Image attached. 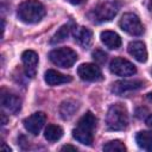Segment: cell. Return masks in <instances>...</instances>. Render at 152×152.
<instances>
[{
	"label": "cell",
	"instance_id": "cell-1",
	"mask_svg": "<svg viewBox=\"0 0 152 152\" xmlns=\"http://www.w3.org/2000/svg\"><path fill=\"white\" fill-rule=\"evenodd\" d=\"M97 119L91 112H87L77 122L76 128L72 129V137L83 145H91L94 140V131L96 128Z\"/></svg>",
	"mask_w": 152,
	"mask_h": 152
},
{
	"label": "cell",
	"instance_id": "cell-2",
	"mask_svg": "<svg viewBox=\"0 0 152 152\" xmlns=\"http://www.w3.org/2000/svg\"><path fill=\"white\" fill-rule=\"evenodd\" d=\"M18 17L23 23L36 24L45 15V7L38 0H25L18 6Z\"/></svg>",
	"mask_w": 152,
	"mask_h": 152
},
{
	"label": "cell",
	"instance_id": "cell-3",
	"mask_svg": "<svg viewBox=\"0 0 152 152\" xmlns=\"http://www.w3.org/2000/svg\"><path fill=\"white\" fill-rule=\"evenodd\" d=\"M106 125L110 131H122L128 125L127 109L121 103L112 104L107 112Z\"/></svg>",
	"mask_w": 152,
	"mask_h": 152
},
{
	"label": "cell",
	"instance_id": "cell-4",
	"mask_svg": "<svg viewBox=\"0 0 152 152\" xmlns=\"http://www.w3.org/2000/svg\"><path fill=\"white\" fill-rule=\"evenodd\" d=\"M50 61L61 68H71L77 61V53L70 48L55 49L49 53Z\"/></svg>",
	"mask_w": 152,
	"mask_h": 152
},
{
	"label": "cell",
	"instance_id": "cell-5",
	"mask_svg": "<svg viewBox=\"0 0 152 152\" xmlns=\"http://www.w3.org/2000/svg\"><path fill=\"white\" fill-rule=\"evenodd\" d=\"M119 2L116 1H104L99 4L91 12V18L96 23H103V21H109L112 20L118 11H119Z\"/></svg>",
	"mask_w": 152,
	"mask_h": 152
},
{
	"label": "cell",
	"instance_id": "cell-6",
	"mask_svg": "<svg viewBox=\"0 0 152 152\" xmlns=\"http://www.w3.org/2000/svg\"><path fill=\"white\" fill-rule=\"evenodd\" d=\"M122 31L131 36H140L144 33V26L139 17L134 13H125L119 23Z\"/></svg>",
	"mask_w": 152,
	"mask_h": 152
},
{
	"label": "cell",
	"instance_id": "cell-7",
	"mask_svg": "<svg viewBox=\"0 0 152 152\" xmlns=\"http://www.w3.org/2000/svg\"><path fill=\"white\" fill-rule=\"evenodd\" d=\"M109 69L114 75L118 76H132L137 72L135 65L121 57L114 58L109 64Z\"/></svg>",
	"mask_w": 152,
	"mask_h": 152
},
{
	"label": "cell",
	"instance_id": "cell-8",
	"mask_svg": "<svg viewBox=\"0 0 152 152\" xmlns=\"http://www.w3.org/2000/svg\"><path fill=\"white\" fill-rule=\"evenodd\" d=\"M77 74L81 80L88 81V82H97V81L103 80L101 69L96 64H93V63L81 64L77 69Z\"/></svg>",
	"mask_w": 152,
	"mask_h": 152
},
{
	"label": "cell",
	"instance_id": "cell-9",
	"mask_svg": "<svg viewBox=\"0 0 152 152\" xmlns=\"http://www.w3.org/2000/svg\"><path fill=\"white\" fill-rule=\"evenodd\" d=\"M141 88H144V82L140 80H122V81H118L113 84L112 91L115 95L121 96L127 93L139 90Z\"/></svg>",
	"mask_w": 152,
	"mask_h": 152
},
{
	"label": "cell",
	"instance_id": "cell-10",
	"mask_svg": "<svg viewBox=\"0 0 152 152\" xmlns=\"http://www.w3.org/2000/svg\"><path fill=\"white\" fill-rule=\"evenodd\" d=\"M46 121V115L43 112H37L33 113L32 115H30L28 118H26L24 120V127L26 128L27 132H30L33 135L39 134V132L42 131L44 124Z\"/></svg>",
	"mask_w": 152,
	"mask_h": 152
},
{
	"label": "cell",
	"instance_id": "cell-11",
	"mask_svg": "<svg viewBox=\"0 0 152 152\" xmlns=\"http://www.w3.org/2000/svg\"><path fill=\"white\" fill-rule=\"evenodd\" d=\"M0 101L4 108H6L10 113L17 114L21 108V100L13 93H10L6 89H1Z\"/></svg>",
	"mask_w": 152,
	"mask_h": 152
},
{
	"label": "cell",
	"instance_id": "cell-12",
	"mask_svg": "<svg viewBox=\"0 0 152 152\" xmlns=\"http://www.w3.org/2000/svg\"><path fill=\"white\" fill-rule=\"evenodd\" d=\"M21 61L24 64L25 74L27 77H34L37 72V65H38V55L37 52L32 50H26L21 55Z\"/></svg>",
	"mask_w": 152,
	"mask_h": 152
},
{
	"label": "cell",
	"instance_id": "cell-13",
	"mask_svg": "<svg viewBox=\"0 0 152 152\" xmlns=\"http://www.w3.org/2000/svg\"><path fill=\"white\" fill-rule=\"evenodd\" d=\"M74 37L75 42L81 45L82 48H89L91 42H93V33L89 28L87 27H75L74 28Z\"/></svg>",
	"mask_w": 152,
	"mask_h": 152
},
{
	"label": "cell",
	"instance_id": "cell-14",
	"mask_svg": "<svg viewBox=\"0 0 152 152\" xmlns=\"http://www.w3.org/2000/svg\"><path fill=\"white\" fill-rule=\"evenodd\" d=\"M128 53L138 62L144 63L147 61V50L142 42H132L128 44Z\"/></svg>",
	"mask_w": 152,
	"mask_h": 152
},
{
	"label": "cell",
	"instance_id": "cell-15",
	"mask_svg": "<svg viewBox=\"0 0 152 152\" xmlns=\"http://www.w3.org/2000/svg\"><path fill=\"white\" fill-rule=\"evenodd\" d=\"M44 80L45 82L49 84V86H59V84H63V83H68V82H71V76L69 75H63L56 70H48L44 75Z\"/></svg>",
	"mask_w": 152,
	"mask_h": 152
},
{
	"label": "cell",
	"instance_id": "cell-16",
	"mask_svg": "<svg viewBox=\"0 0 152 152\" xmlns=\"http://www.w3.org/2000/svg\"><path fill=\"white\" fill-rule=\"evenodd\" d=\"M101 42L108 48V49H119L121 45V38L118 33L113 32V31H103L101 32Z\"/></svg>",
	"mask_w": 152,
	"mask_h": 152
},
{
	"label": "cell",
	"instance_id": "cell-17",
	"mask_svg": "<svg viewBox=\"0 0 152 152\" xmlns=\"http://www.w3.org/2000/svg\"><path fill=\"white\" fill-rule=\"evenodd\" d=\"M78 109V103L74 100H66V101H63L61 107H59V113H61V116L65 120L70 119L74 116V114L76 113V110Z\"/></svg>",
	"mask_w": 152,
	"mask_h": 152
},
{
	"label": "cell",
	"instance_id": "cell-18",
	"mask_svg": "<svg viewBox=\"0 0 152 152\" xmlns=\"http://www.w3.org/2000/svg\"><path fill=\"white\" fill-rule=\"evenodd\" d=\"M135 140L140 148L146 151H152V132L141 131L137 134Z\"/></svg>",
	"mask_w": 152,
	"mask_h": 152
},
{
	"label": "cell",
	"instance_id": "cell-19",
	"mask_svg": "<svg viewBox=\"0 0 152 152\" xmlns=\"http://www.w3.org/2000/svg\"><path fill=\"white\" fill-rule=\"evenodd\" d=\"M63 135V129L61 126L58 125H48V127L45 128V132H44V137L48 141H57L62 138Z\"/></svg>",
	"mask_w": 152,
	"mask_h": 152
},
{
	"label": "cell",
	"instance_id": "cell-20",
	"mask_svg": "<svg viewBox=\"0 0 152 152\" xmlns=\"http://www.w3.org/2000/svg\"><path fill=\"white\" fill-rule=\"evenodd\" d=\"M70 31H71V27H70L69 24H65V25L61 26V27L57 30V32L52 36V38L50 39V43H51V44H58V43L64 42V40L68 38Z\"/></svg>",
	"mask_w": 152,
	"mask_h": 152
},
{
	"label": "cell",
	"instance_id": "cell-21",
	"mask_svg": "<svg viewBox=\"0 0 152 152\" xmlns=\"http://www.w3.org/2000/svg\"><path fill=\"white\" fill-rule=\"evenodd\" d=\"M103 151H108V152H114V151L124 152V151H126V147H125V145L120 140H112V141L107 142L106 145H103Z\"/></svg>",
	"mask_w": 152,
	"mask_h": 152
},
{
	"label": "cell",
	"instance_id": "cell-22",
	"mask_svg": "<svg viewBox=\"0 0 152 152\" xmlns=\"http://www.w3.org/2000/svg\"><path fill=\"white\" fill-rule=\"evenodd\" d=\"M93 58L95 59V62L102 64V63L106 62V59H107V55H106L102 50H95V51L93 52Z\"/></svg>",
	"mask_w": 152,
	"mask_h": 152
},
{
	"label": "cell",
	"instance_id": "cell-23",
	"mask_svg": "<svg viewBox=\"0 0 152 152\" xmlns=\"http://www.w3.org/2000/svg\"><path fill=\"white\" fill-rule=\"evenodd\" d=\"M66 1L72 5H81V4H84L87 0H66Z\"/></svg>",
	"mask_w": 152,
	"mask_h": 152
},
{
	"label": "cell",
	"instance_id": "cell-24",
	"mask_svg": "<svg viewBox=\"0 0 152 152\" xmlns=\"http://www.w3.org/2000/svg\"><path fill=\"white\" fill-rule=\"evenodd\" d=\"M62 151H65V150H71V151H77V148L75 147V146H71V145H65V146H63L62 148H61Z\"/></svg>",
	"mask_w": 152,
	"mask_h": 152
},
{
	"label": "cell",
	"instance_id": "cell-25",
	"mask_svg": "<svg viewBox=\"0 0 152 152\" xmlns=\"http://www.w3.org/2000/svg\"><path fill=\"white\" fill-rule=\"evenodd\" d=\"M146 124H147V126H148V127H151V128H152V114L146 119Z\"/></svg>",
	"mask_w": 152,
	"mask_h": 152
},
{
	"label": "cell",
	"instance_id": "cell-26",
	"mask_svg": "<svg viewBox=\"0 0 152 152\" xmlns=\"http://www.w3.org/2000/svg\"><path fill=\"white\" fill-rule=\"evenodd\" d=\"M1 119H2V122H1V124H2V125H6V122H7V119H6V116H5V113H4V112L1 113Z\"/></svg>",
	"mask_w": 152,
	"mask_h": 152
},
{
	"label": "cell",
	"instance_id": "cell-27",
	"mask_svg": "<svg viewBox=\"0 0 152 152\" xmlns=\"http://www.w3.org/2000/svg\"><path fill=\"white\" fill-rule=\"evenodd\" d=\"M1 150H6V151L11 152V148H10V147H7V146L5 145V142H2V145H1Z\"/></svg>",
	"mask_w": 152,
	"mask_h": 152
},
{
	"label": "cell",
	"instance_id": "cell-28",
	"mask_svg": "<svg viewBox=\"0 0 152 152\" xmlns=\"http://www.w3.org/2000/svg\"><path fill=\"white\" fill-rule=\"evenodd\" d=\"M147 100L152 103V93H150V94H147Z\"/></svg>",
	"mask_w": 152,
	"mask_h": 152
},
{
	"label": "cell",
	"instance_id": "cell-29",
	"mask_svg": "<svg viewBox=\"0 0 152 152\" xmlns=\"http://www.w3.org/2000/svg\"><path fill=\"white\" fill-rule=\"evenodd\" d=\"M147 6H148V10L152 12V0H148V5Z\"/></svg>",
	"mask_w": 152,
	"mask_h": 152
}]
</instances>
